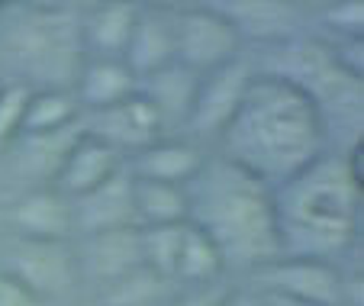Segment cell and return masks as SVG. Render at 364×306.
I'll use <instances>...</instances> for the list:
<instances>
[{
	"label": "cell",
	"instance_id": "cell-1",
	"mask_svg": "<svg viewBox=\"0 0 364 306\" xmlns=\"http://www.w3.org/2000/svg\"><path fill=\"white\" fill-rule=\"evenodd\" d=\"M329 149V132L313 97L268 71H258L232 122L213 145L216 155L248 171L268 191L287 184Z\"/></svg>",
	"mask_w": 364,
	"mask_h": 306
},
{
	"label": "cell",
	"instance_id": "cell-2",
	"mask_svg": "<svg viewBox=\"0 0 364 306\" xmlns=\"http://www.w3.org/2000/svg\"><path fill=\"white\" fill-rule=\"evenodd\" d=\"M281 255L345 265L361 238V145L329 149L271 191Z\"/></svg>",
	"mask_w": 364,
	"mask_h": 306
},
{
	"label": "cell",
	"instance_id": "cell-3",
	"mask_svg": "<svg viewBox=\"0 0 364 306\" xmlns=\"http://www.w3.org/2000/svg\"><path fill=\"white\" fill-rule=\"evenodd\" d=\"M187 223L220 248L226 278H252L281 258L271 191L248 171L210 152L187 184Z\"/></svg>",
	"mask_w": 364,
	"mask_h": 306
},
{
	"label": "cell",
	"instance_id": "cell-4",
	"mask_svg": "<svg viewBox=\"0 0 364 306\" xmlns=\"http://www.w3.org/2000/svg\"><path fill=\"white\" fill-rule=\"evenodd\" d=\"M0 29L7 55L20 68L16 81L29 88H68L84 58L81 48V10L77 16L65 7H20L16 20H4Z\"/></svg>",
	"mask_w": 364,
	"mask_h": 306
},
{
	"label": "cell",
	"instance_id": "cell-5",
	"mask_svg": "<svg viewBox=\"0 0 364 306\" xmlns=\"http://www.w3.org/2000/svg\"><path fill=\"white\" fill-rule=\"evenodd\" d=\"M168 20L174 61L193 75H206L245 55L239 33L220 4H168Z\"/></svg>",
	"mask_w": 364,
	"mask_h": 306
},
{
	"label": "cell",
	"instance_id": "cell-6",
	"mask_svg": "<svg viewBox=\"0 0 364 306\" xmlns=\"http://www.w3.org/2000/svg\"><path fill=\"white\" fill-rule=\"evenodd\" d=\"M248 287L303 306H355V297H351L355 278L336 261L281 255L262 271H255L248 278Z\"/></svg>",
	"mask_w": 364,
	"mask_h": 306
},
{
	"label": "cell",
	"instance_id": "cell-7",
	"mask_svg": "<svg viewBox=\"0 0 364 306\" xmlns=\"http://www.w3.org/2000/svg\"><path fill=\"white\" fill-rule=\"evenodd\" d=\"M255 78H258V61H255L252 52L200 75L184 136L193 139L197 145H203L206 152H213V145L220 142V136L226 132L229 122H232L235 110L242 107Z\"/></svg>",
	"mask_w": 364,
	"mask_h": 306
},
{
	"label": "cell",
	"instance_id": "cell-8",
	"mask_svg": "<svg viewBox=\"0 0 364 306\" xmlns=\"http://www.w3.org/2000/svg\"><path fill=\"white\" fill-rule=\"evenodd\" d=\"M0 271L23 284L42 306L65 300L81 280L71 242H36L10 236L0 252Z\"/></svg>",
	"mask_w": 364,
	"mask_h": 306
},
{
	"label": "cell",
	"instance_id": "cell-9",
	"mask_svg": "<svg viewBox=\"0 0 364 306\" xmlns=\"http://www.w3.org/2000/svg\"><path fill=\"white\" fill-rule=\"evenodd\" d=\"M220 10L232 20L242 46L252 55L287 46L306 33L300 7L284 0H232V4H220Z\"/></svg>",
	"mask_w": 364,
	"mask_h": 306
},
{
	"label": "cell",
	"instance_id": "cell-10",
	"mask_svg": "<svg viewBox=\"0 0 364 306\" xmlns=\"http://www.w3.org/2000/svg\"><path fill=\"white\" fill-rule=\"evenodd\" d=\"M84 132L97 136L100 142H107L110 149H117L123 158H132L136 152H142L145 145H151L155 139L165 136V126H161L159 113L151 110V103L142 94H132L129 100L117 103L110 110H100V113L81 116Z\"/></svg>",
	"mask_w": 364,
	"mask_h": 306
},
{
	"label": "cell",
	"instance_id": "cell-11",
	"mask_svg": "<svg viewBox=\"0 0 364 306\" xmlns=\"http://www.w3.org/2000/svg\"><path fill=\"white\" fill-rule=\"evenodd\" d=\"M71 219L75 236H97L110 229H129L136 226V204H132V174L129 168H119L110 181H103L90 194L71 200Z\"/></svg>",
	"mask_w": 364,
	"mask_h": 306
},
{
	"label": "cell",
	"instance_id": "cell-12",
	"mask_svg": "<svg viewBox=\"0 0 364 306\" xmlns=\"http://www.w3.org/2000/svg\"><path fill=\"white\" fill-rule=\"evenodd\" d=\"M10 236L36 242H71L75 238L71 200L55 187H29L10 206Z\"/></svg>",
	"mask_w": 364,
	"mask_h": 306
},
{
	"label": "cell",
	"instance_id": "cell-13",
	"mask_svg": "<svg viewBox=\"0 0 364 306\" xmlns=\"http://www.w3.org/2000/svg\"><path fill=\"white\" fill-rule=\"evenodd\" d=\"M77 271L87 278L94 287H103L110 280L123 278V274L142 268V255H139V226L129 229H110L97 232V236L77 238Z\"/></svg>",
	"mask_w": 364,
	"mask_h": 306
},
{
	"label": "cell",
	"instance_id": "cell-14",
	"mask_svg": "<svg viewBox=\"0 0 364 306\" xmlns=\"http://www.w3.org/2000/svg\"><path fill=\"white\" fill-rule=\"evenodd\" d=\"M206 155L210 152L187 136H161L132 158H126V168L132 177H142V181L187 187L197 177V171L203 168Z\"/></svg>",
	"mask_w": 364,
	"mask_h": 306
},
{
	"label": "cell",
	"instance_id": "cell-15",
	"mask_svg": "<svg viewBox=\"0 0 364 306\" xmlns=\"http://www.w3.org/2000/svg\"><path fill=\"white\" fill-rule=\"evenodd\" d=\"M123 164H126V158L119 155L117 149H110L107 142H100L97 136L81 130L77 139L71 142V149H68V155H65L52 187H55L58 194H65L68 200L84 197V194H90L94 187H100L103 181H110Z\"/></svg>",
	"mask_w": 364,
	"mask_h": 306
},
{
	"label": "cell",
	"instance_id": "cell-16",
	"mask_svg": "<svg viewBox=\"0 0 364 306\" xmlns=\"http://www.w3.org/2000/svg\"><path fill=\"white\" fill-rule=\"evenodd\" d=\"M136 90L139 78L126 68L123 58H87L84 55L75 81H71V94L81 107V116L117 107V103L129 100Z\"/></svg>",
	"mask_w": 364,
	"mask_h": 306
},
{
	"label": "cell",
	"instance_id": "cell-17",
	"mask_svg": "<svg viewBox=\"0 0 364 306\" xmlns=\"http://www.w3.org/2000/svg\"><path fill=\"white\" fill-rule=\"evenodd\" d=\"M139 4L129 0H100L81 10V48L87 58H123L132 36Z\"/></svg>",
	"mask_w": 364,
	"mask_h": 306
},
{
	"label": "cell",
	"instance_id": "cell-18",
	"mask_svg": "<svg viewBox=\"0 0 364 306\" xmlns=\"http://www.w3.org/2000/svg\"><path fill=\"white\" fill-rule=\"evenodd\" d=\"M197 78L200 75L181 68L178 61L139 78V94L159 113L161 126H165V136H184L191 103H193V90H197Z\"/></svg>",
	"mask_w": 364,
	"mask_h": 306
},
{
	"label": "cell",
	"instance_id": "cell-19",
	"mask_svg": "<svg viewBox=\"0 0 364 306\" xmlns=\"http://www.w3.org/2000/svg\"><path fill=\"white\" fill-rule=\"evenodd\" d=\"M123 61L136 78H145L174 61L168 4H139V16L126 42Z\"/></svg>",
	"mask_w": 364,
	"mask_h": 306
},
{
	"label": "cell",
	"instance_id": "cell-20",
	"mask_svg": "<svg viewBox=\"0 0 364 306\" xmlns=\"http://www.w3.org/2000/svg\"><path fill=\"white\" fill-rule=\"evenodd\" d=\"M81 122V107L68 88H33L20 136H55Z\"/></svg>",
	"mask_w": 364,
	"mask_h": 306
},
{
	"label": "cell",
	"instance_id": "cell-21",
	"mask_svg": "<svg viewBox=\"0 0 364 306\" xmlns=\"http://www.w3.org/2000/svg\"><path fill=\"white\" fill-rule=\"evenodd\" d=\"M226 278V265L223 255L197 226L187 223L184 236H181V252L178 265H174V287H206V284H220Z\"/></svg>",
	"mask_w": 364,
	"mask_h": 306
},
{
	"label": "cell",
	"instance_id": "cell-22",
	"mask_svg": "<svg viewBox=\"0 0 364 306\" xmlns=\"http://www.w3.org/2000/svg\"><path fill=\"white\" fill-rule=\"evenodd\" d=\"M174 293H178V287L171 280H165L161 274L149 271V268H136V271L110 280V284L97 287V303L100 306H168Z\"/></svg>",
	"mask_w": 364,
	"mask_h": 306
},
{
	"label": "cell",
	"instance_id": "cell-23",
	"mask_svg": "<svg viewBox=\"0 0 364 306\" xmlns=\"http://www.w3.org/2000/svg\"><path fill=\"white\" fill-rule=\"evenodd\" d=\"M136 226H178L187 223V187L132 177Z\"/></svg>",
	"mask_w": 364,
	"mask_h": 306
},
{
	"label": "cell",
	"instance_id": "cell-24",
	"mask_svg": "<svg viewBox=\"0 0 364 306\" xmlns=\"http://www.w3.org/2000/svg\"><path fill=\"white\" fill-rule=\"evenodd\" d=\"M184 226H139V255H142V268L161 274L165 280L174 284V265H178L181 252V236Z\"/></svg>",
	"mask_w": 364,
	"mask_h": 306
},
{
	"label": "cell",
	"instance_id": "cell-25",
	"mask_svg": "<svg viewBox=\"0 0 364 306\" xmlns=\"http://www.w3.org/2000/svg\"><path fill=\"white\" fill-rule=\"evenodd\" d=\"M29 94H33L29 84L16 81V78H4V88H0V152L20 139Z\"/></svg>",
	"mask_w": 364,
	"mask_h": 306
},
{
	"label": "cell",
	"instance_id": "cell-26",
	"mask_svg": "<svg viewBox=\"0 0 364 306\" xmlns=\"http://www.w3.org/2000/svg\"><path fill=\"white\" fill-rule=\"evenodd\" d=\"M229 290H232V280H220V284L206 287H181L168 306H223Z\"/></svg>",
	"mask_w": 364,
	"mask_h": 306
},
{
	"label": "cell",
	"instance_id": "cell-27",
	"mask_svg": "<svg viewBox=\"0 0 364 306\" xmlns=\"http://www.w3.org/2000/svg\"><path fill=\"white\" fill-rule=\"evenodd\" d=\"M0 306H42L23 284H16L7 271H0Z\"/></svg>",
	"mask_w": 364,
	"mask_h": 306
},
{
	"label": "cell",
	"instance_id": "cell-28",
	"mask_svg": "<svg viewBox=\"0 0 364 306\" xmlns=\"http://www.w3.org/2000/svg\"><path fill=\"white\" fill-rule=\"evenodd\" d=\"M223 306H264V303L258 297V290H252L248 284H232V290H229Z\"/></svg>",
	"mask_w": 364,
	"mask_h": 306
},
{
	"label": "cell",
	"instance_id": "cell-29",
	"mask_svg": "<svg viewBox=\"0 0 364 306\" xmlns=\"http://www.w3.org/2000/svg\"><path fill=\"white\" fill-rule=\"evenodd\" d=\"M255 290V287H252ZM262 297V303L264 306H303V303H294V300H281V297H271V293H258Z\"/></svg>",
	"mask_w": 364,
	"mask_h": 306
},
{
	"label": "cell",
	"instance_id": "cell-30",
	"mask_svg": "<svg viewBox=\"0 0 364 306\" xmlns=\"http://www.w3.org/2000/svg\"><path fill=\"white\" fill-rule=\"evenodd\" d=\"M0 88H4V75H0Z\"/></svg>",
	"mask_w": 364,
	"mask_h": 306
},
{
	"label": "cell",
	"instance_id": "cell-31",
	"mask_svg": "<svg viewBox=\"0 0 364 306\" xmlns=\"http://www.w3.org/2000/svg\"><path fill=\"white\" fill-rule=\"evenodd\" d=\"M0 14H4V7H0Z\"/></svg>",
	"mask_w": 364,
	"mask_h": 306
}]
</instances>
